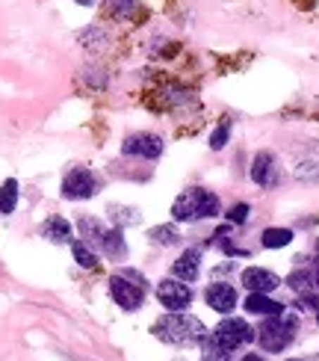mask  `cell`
Returning <instances> with one entry per match:
<instances>
[{
    "label": "cell",
    "mask_w": 319,
    "mask_h": 361,
    "mask_svg": "<svg viewBox=\"0 0 319 361\" xmlns=\"http://www.w3.org/2000/svg\"><path fill=\"white\" fill-rule=\"evenodd\" d=\"M207 329L199 317H192L187 311H169L165 317H160L154 323V335L165 343H175V347H192V343H201L207 335Z\"/></svg>",
    "instance_id": "1"
},
{
    "label": "cell",
    "mask_w": 319,
    "mask_h": 361,
    "mask_svg": "<svg viewBox=\"0 0 319 361\" xmlns=\"http://www.w3.org/2000/svg\"><path fill=\"white\" fill-rule=\"evenodd\" d=\"M219 214V199L210 190L189 187L187 192L177 195V202L172 207V216L177 222H195V219H210Z\"/></svg>",
    "instance_id": "2"
},
{
    "label": "cell",
    "mask_w": 319,
    "mask_h": 361,
    "mask_svg": "<svg viewBox=\"0 0 319 361\" xmlns=\"http://www.w3.org/2000/svg\"><path fill=\"white\" fill-rule=\"evenodd\" d=\"M293 338H296V317H284V314H275V317H269L257 329V341H261V347L266 353L287 350Z\"/></svg>",
    "instance_id": "3"
},
{
    "label": "cell",
    "mask_w": 319,
    "mask_h": 361,
    "mask_svg": "<svg viewBox=\"0 0 319 361\" xmlns=\"http://www.w3.org/2000/svg\"><path fill=\"white\" fill-rule=\"evenodd\" d=\"M210 338L216 341L222 350L234 353V350H239V347H246V343L254 338V332H251V326H249L246 320L227 317V320H222L216 329H213V335H210Z\"/></svg>",
    "instance_id": "4"
},
{
    "label": "cell",
    "mask_w": 319,
    "mask_h": 361,
    "mask_svg": "<svg viewBox=\"0 0 319 361\" xmlns=\"http://www.w3.org/2000/svg\"><path fill=\"white\" fill-rule=\"evenodd\" d=\"M110 293H113L118 308L136 311V308H142L145 281H136V279H127V276H113L110 279Z\"/></svg>",
    "instance_id": "5"
},
{
    "label": "cell",
    "mask_w": 319,
    "mask_h": 361,
    "mask_svg": "<svg viewBox=\"0 0 319 361\" xmlns=\"http://www.w3.org/2000/svg\"><path fill=\"white\" fill-rule=\"evenodd\" d=\"M157 299H160L163 308H169V311H184V308H189V302H192V290H189V284L180 281V279H163V281L157 284Z\"/></svg>",
    "instance_id": "6"
},
{
    "label": "cell",
    "mask_w": 319,
    "mask_h": 361,
    "mask_svg": "<svg viewBox=\"0 0 319 361\" xmlns=\"http://www.w3.org/2000/svg\"><path fill=\"white\" fill-rule=\"evenodd\" d=\"M95 190H98V180H95V175L89 172V169H83V166L71 169V172L63 178V195H65V199H71V202L92 199Z\"/></svg>",
    "instance_id": "7"
},
{
    "label": "cell",
    "mask_w": 319,
    "mask_h": 361,
    "mask_svg": "<svg viewBox=\"0 0 319 361\" xmlns=\"http://www.w3.org/2000/svg\"><path fill=\"white\" fill-rule=\"evenodd\" d=\"M121 152L127 157H145V160H157L163 154V140L154 133H133L121 142Z\"/></svg>",
    "instance_id": "8"
},
{
    "label": "cell",
    "mask_w": 319,
    "mask_h": 361,
    "mask_svg": "<svg viewBox=\"0 0 319 361\" xmlns=\"http://www.w3.org/2000/svg\"><path fill=\"white\" fill-rule=\"evenodd\" d=\"M242 284L249 288V293H272L275 288H281V279L263 267H249L242 269Z\"/></svg>",
    "instance_id": "9"
},
{
    "label": "cell",
    "mask_w": 319,
    "mask_h": 361,
    "mask_svg": "<svg viewBox=\"0 0 319 361\" xmlns=\"http://www.w3.org/2000/svg\"><path fill=\"white\" fill-rule=\"evenodd\" d=\"M207 305L216 314H231L237 308V290L231 288V284H225V281L210 284L207 288Z\"/></svg>",
    "instance_id": "10"
},
{
    "label": "cell",
    "mask_w": 319,
    "mask_h": 361,
    "mask_svg": "<svg viewBox=\"0 0 319 361\" xmlns=\"http://www.w3.org/2000/svg\"><path fill=\"white\" fill-rule=\"evenodd\" d=\"M275 178H278L275 157H272L269 152H261L254 157V163H251V180L257 187H272V184H275Z\"/></svg>",
    "instance_id": "11"
},
{
    "label": "cell",
    "mask_w": 319,
    "mask_h": 361,
    "mask_svg": "<svg viewBox=\"0 0 319 361\" xmlns=\"http://www.w3.org/2000/svg\"><path fill=\"white\" fill-rule=\"evenodd\" d=\"M199 264H201V252H199V249H187V252L172 264V276L189 284V281L199 279Z\"/></svg>",
    "instance_id": "12"
},
{
    "label": "cell",
    "mask_w": 319,
    "mask_h": 361,
    "mask_svg": "<svg viewBox=\"0 0 319 361\" xmlns=\"http://www.w3.org/2000/svg\"><path fill=\"white\" fill-rule=\"evenodd\" d=\"M246 311L249 314H261V317H275V314H284V305L275 302V299H269V293H249Z\"/></svg>",
    "instance_id": "13"
},
{
    "label": "cell",
    "mask_w": 319,
    "mask_h": 361,
    "mask_svg": "<svg viewBox=\"0 0 319 361\" xmlns=\"http://www.w3.org/2000/svg\"><path fill=\"white\" fill-rule=\"evenodd\" d=\"M42 237L44 240H51V243H71V225L63 219V216H51V219H44L42 225Z\"/></svg>",
    "instance_id": "14"
},
{
    "label": "cell",
    "mask_w": 319,
    "mask_h": 361,
    "mask_svg": "<svg viewBox=\"0 0 319 361\" xmlns=\"http://www.w3.org/2000/svg\"><path fill=\"white\" fill-rule=\"evenodd\" d=\"M101 252L106 255V258H113V261H121L127 255V246H125V237H121V231L118 228H113V231H104V237H101Z\"/></svg>",
    "instance_id": "15"
},
{
    "label": "cell",
    "mask_w": 319,
    "mask_h": 361,
    "mask_svg": "<svg viewBox=\"0 0 319 361\" xmlns=\"http://www.w3.org/2000/svg\"><path fill=\"white\" fill-rule=\"evenodd\" d=\"M296 178L311 180V184H319V145L311 148V152L296 163Z\"/></svg>",
    "instance_id": "16"
},
{
    "label": "cell",
    "mask_w": 319,
    "mask_h": 361,
    "mask_svg": "<svg viewBox=\"0 0 319 361\" xmlns=\"http://www.w3.org/2000/svg\"><path fill=\"white\" fill-rule=\"evenodd\" d=\"M15 207H18V180L9 178L4 180V187H0V214H15Z\"/></svg>",
    "instance_id": "17"
},
{
    "label": "cell",
    "mask_w": 319,
    "mask_h": 361,
    "mask_svg": "<svg viewBox=\"0 0 319 361\" xmlns=\"http://www.w3.org/2000/svg\"><path fill=\"white\" fill-rule=\"evenodd\" d=\"M261 243L266 249H284V246L293 243V231L290 228H266L263 237H261Z\"/></svg>",
    "instance_id": "18"
},
{
    "label": "cell",
    "mask_w": 319,
    "mask_h": 361,
    "mask_svg": "<svg viewBox=\"0 0 319 361\" xmlns=\"http://www.w3.org/2000/svg\"><path fill=\"white\" fill-rule=\"evenodd\" d=\"M77 231H80V234L86 237V240H83V243H95V246H98V243H101V237H104V231H106V228H104V225H101L98 219H92V216H83V219L77 222Z\"/></svg>",
    "instance_id": "19"
},
{
    "label": "cell",
    "mask_w": 319,
    "mask_h": 361,
    "mask_svg": "<svg viewBox=\"0 0 319 361\" xmlns=\"http://www.w3.org/2000/svg\"><path fill=\"white\" fill-rule=\"evenodd\" d=\"M71 252H74V261H77L83 269H95L98 267V255L89 249V243H83V240L71 243Z\"/></svg>",
    "instance_id": "20"
},
{
    "label": "cell",
    "mask_w": 319,
    "mask_h": 361,
    "mask_svg": "<svg viewBox=\"0 0 319 361\" xmlns=\"http://www.w3.org/2000/svg\"><path fill=\"white\" fill-rule=\"evenodd\" d=\"M148 237H151V243H157V246H175L180 240V231L175 228V225H157Z\"/></svg>",
    "instance_id": "21"
},
{
    "label": "cell",
    "mask_w": 319,
    "mask_h": 361,
    "mask_svg": "<svg viewBox=\"0 0 319 361\" xmlns=\"http://www.w3.org/2000/svg\"><path fill=\"white\" fill-rule=\"evenodd\" d=\"M201 347H204V358H201V361H231V353L222 350L213 338H204V341H201Z\"/></svg>",
    "instance_id": "22"
},
{
    "label": "cell",
    "mask_w": 319,
    "mask_h": 361,
    "mask_svg": "<svg viewBox=\"0 0 319 361\" xmlns=\"http://www.w3.org/2000/svg\"><path fill=\"white\" fill-rule=\"evenodd\" d=\"M287 284H290L296 293H308V290H311V284H313V276L308 273V269H296V273L287 279Z\"/></svg>",
    "instance_id": "23"
},
{
    "label": "cell",
    "mask_w": 319,
    "mask_h": 361,
    "mask_svg": "<svg viewBox=\"0 0 319 361\" xmlns=\"http://www.w3.org/2000/svg\"><path fill=\"white\" fill-rule=\"evenodd\" d=\"M136 9H139V0H110V12L115 18H130Z\"/></svg>",
    "instance_id": "24"
},
{
    "label": "cell",
    "mask_w": 319,
    "mask_h": 361,
    "mask_svg": "<svg viewBox=\"0 0 319 361\" xmlns=\"http://www.w3.org/2000/svg\"><path fill=\"white\" fill-rule=\"evenodd\" d=\"M113 219H115V225H136L142 216L136 207H113Z\"/></svg>",
    "instance_id": "25"
},
{
    "label": "cell",
    "mask_w": 319,
    "mask_h": 361,
    "mask_svg": "<svg viewBox=\"0 0 319 361\" xmlns=\"http://www.w3.org/2000/svg\"><path fill=\"white\" fill-rule=\"evenodd\" d=\"M227 137H231V122H222L216 130H213V137H210V148H213V152H219V148H225Z\"/></svg>",
    "instance_id": "26"
},
{
    "label": "cell",
    "mask_w": 319,
    "mask_h": 361,
    "mask_svg": "<svg viewBox=\"0 0 319 361\" xmlns=\"http://www.w3.org/2000/svg\"><path fill=\"white\" fill-rule=\"evenodd\" d=\"M249 214H251V207L239 202V204H234L231 210H227V222H234V225H242V222L249 219Z\"/></svg>",
    "instance_id": "27"
},
{
    "label": "cell",
    "mask_w": 319,
    "mask_h": 361,
    "mask_svg": "<svg viewBox=\"0 0 319 361\" xmlns=\"http://www.w3.org/2000/svg\"><path fill=\"white\" fill-rule=\"evenodd\" d=\"M301 305H308V308H313V314H316V323H319V296L316 293H301Z\"/></svg>",
    "instance_id": "28"
},
{
    "label": "cell",
    "mask_w": 319,
    "mask_h": 361,
    "mask_svg": "<svg viewBox=\"0 0 319 361\" xmlns=\"http://www.w3.org/2000/svg\"><path fill=\"white\" fill-rule=\"evenodd\" d=\"M242 361H266V358H261V355H246Z\"/></svg>",
    "instance_id": "29"
},
{
    "label": "cell",
    "mask_w": 319,
    "mask_h": 361,
    "mask_svg": "<svg viewBox=\"0 0 319 361\" xmlns=\"http://www.w3.org/2000/svg\"><path fill=\"white\" fill-rule=\"evenodd\" d=\"M74 4H80V6H89V4H92V0H74Z\"/></svg>",
    "instance_id": "30"
},
{
    "label": "cell",
    "mask_w": 319,
    "mask_h": 361,
    "mask_svg": "<svg viewBox=\"0 0 319 361\" xmlns=\"http://www.w3.org/2000/svg\"><path fill=\"white\" fill-rule=\"evenodd\" d=\"M316 284H319V261H316Z\"/></svg>",
    "instance_id": "31"
},
{
    "label": "cell",
    "mask_w": 319,
    "mask_h": 361,
    "mask_svg": "<svg viewBox=\"0 0 319 361\" xmlns=\"http://www.w3.org/2000/svg\"><path fill=\"white\" fill-rule=\"evenodd\" d=\"M290 361H299V358H290Z\"/></svg>",
    "instance_id": "32"
}]
</instances>
